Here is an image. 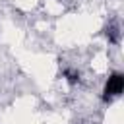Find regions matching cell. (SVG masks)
I'll return each mask as SVG.
<instances>
[{
  "label": "cell",
  "mask_w": 124,
  "mask_h": 124,
  "mask_svg": "<svg viewBox=\"0 0 124 124\" xmlns=\"http://www.w3.org/2000/svg\"><path fill=\"white\" fill-rule=\"evenodd\" d=\"M107 37H108L112 43H118V29H116L114 25H110V27L107 29Z\"/></svg>",
  "instance_id": "obj_2"
},
{
  "label": "cell",
  "mask_w": 124,
  "mask_h": 124,
  "mask_svg": "<svg viewBox=\"0 0 124 124\" xmlns=\"http://www.w3.org/2000/svg\"><path fill=\"white\" fill-rule=\"evenodd\" d=\"M122 89H124V76H122V74H112V76L108 78L107 85H105V95H103V99L108 101L110 97L120 95Z\"/></svg>",
  "instance_id": "obj_1"
},
{
  "label": "cell",
  "mask_w": 124,
  "mask_h": 124,
  "mask_svg": "<svg viewBox=\"0 0 124 124\" xmlns=\"http://www.w3.org/2000/svg\"><path fill=\"white\" fill-rule=\"evenodd\" d=\"M64 76H66V79H68V83H76V81L79 79V76H78V72H74V70H66V72H64Z\"/></svg>",
  "instance_id": "obj_3"
}]
</instances>
